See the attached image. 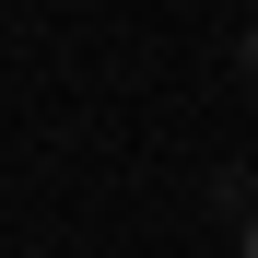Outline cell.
Masks as SVG:
<instances>
[{"instance_id":"1","label":"cell","mask_w":258,"mask_h":258,"mask_svg":"<svg viewBox=\"0 0 258 258\" xmlns=\"http://www.w3.org/2000/svg\"><path fill=\"white\" fill-rule=\"evenodd\" d=\"M246 82H258V35H246Z\"/></svg>"},{"instance_id":"2","label":"cell","mask_w":258,"mask_h":258,"mask_svg":"<svg viewBox=\"0 0 258 258\" xmlns=\"http://www.w3.org/2000/svg\"><path fill=\"white\" fill-rule=\"evenodd\" d=\"M246 258H258V211H246Z\"/></svg>"}]
</instances>
